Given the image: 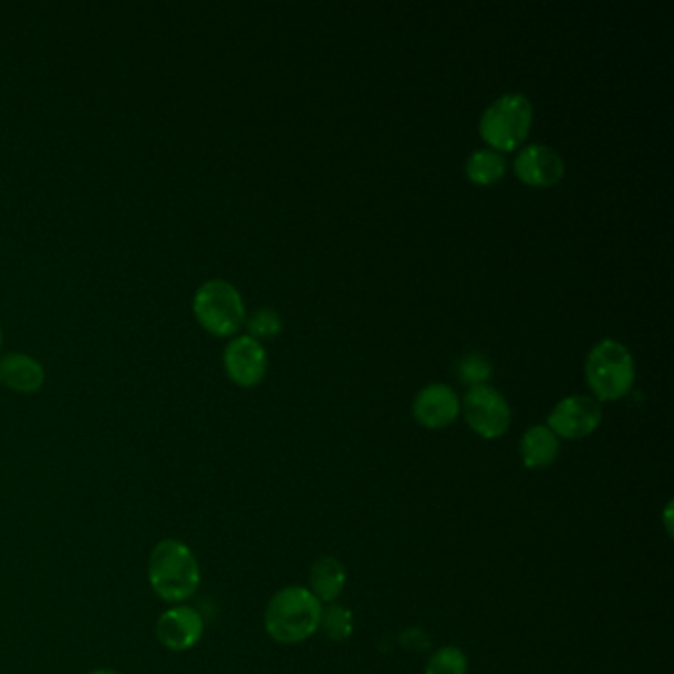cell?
<instances>
[{"label": "cell", "instance_id": "1", "mask_svg": "<svg viewBox=\"0 0 674 674\" xmlns=\"http://www.w3.org/2000/svg\"><path fill=\"white\" fill-rule=\"evenodd\" d=\"M147 576L153 591L170 605L190 600L203 582L198 558L193 548L178 538H165L153 548Z\"/></svg>", "mask_w": 674, "mask_h": 674}, {"label": "cell", "instance_id": "2", "mask_svg": "<svg viewBox=\"0 0 674 674\" xmlns=\"http://www.w3.org/2000/svg\"><path fill=\"white\" fill-rule=\"evenodd\" d=\"M323 605L311 590L289 585L279 590L266 608L263 623L269 637L281 645H297L319 631Z\"/></svg>", "mask_w": 674, "mask_h": 674}, {"label": "cell", "instance_id": "3", "mask_svg": "<svg viewBox=\"0 0 674 674\" xmlns=\"http://www.w3.org/2000/svg\"><path fill=\"white\" fill-rule=\"evenodd\" d=\"M585 380L600 402H618L635 384V362L625 344L601 341L591 349L585 362Z\"/></svg>", "mask_w": 674, "mask_h": 674}, {"label": "cell", "instance_id": "4", "mask_svg": "<svg viewBox=\"0 0 674 674\" xmlns=\"http://www.w3.org/2000/svg\"><path fill=\"white\" fill-rule=\"evenodd\" d=\"M532 127V103L522 93H507L489 105L479 123L480 137L497 153L517 151Z\"/></svg>", "mask_w": 674, "mask_h": 674}, {"label": "cell", "instance_id": "5", "mask_svg": "<svg viewBox=\"0 0 674 674\" xmlns=\"http://www.w3.org/2000/svg\"><path fill=\"white\" fill-rule=\"evenodd\" d=\"M193 307L198 323L216 336L238 333L246 321L240 291L224 279H212L198 287Z\"/></svg>", "mask_w": 674, "mask_h": 674}, {"label": "cell", "instance_id": "6", "mask_svg": "<svg viewBox=\"0 0 674 674\" xmlns=\"http://www.w3.org/2000/svg\"><path fill=\"white\" fill-rule=\"evenodd\" d=\"M463 416L483 439H497L510 427V406L505 396L490 386H477L463 400Z\"/></svg>", "mask_w": 674, "mask_h": 674}, {"label": "cell", "instance_id": "7", "mask_svg": "<svg viewBox=\"0 0 674 674\" xmlns=\"http://www.w3.org/2000/svg\"><path fill=\"white\" fill-rule=\"evenodd\" d=\"M600 402L588 396H570L562 400L548 416V429L563 439H583L601 424Z\"/></svg>", "mask_w": 674, "mask_h": 674}, {"label": "cell", "instance_id": "8", "mask_svg": "<svg viewBox=\"0 0 674 674\" xmlns=\"http://www.w3.org/2000/svg\"><path fill=\"white\" fill-rule=\"evenodd\" d=\"M204 628L200 611L185 603L173 605L157 619L158 643L173 653H185L200 643Z\"/></svg>", "mask_w": 674, "mask_h": 674}, {"label": "cell", "instance_id": "9", "mask_svg": "<svg viewBox=\"0 0 674 674\" xmlns=\"http://www.w3.org/2000/svg\"><path fill=\"white\" fill-rule=\"evenodd\" d=\"M224 366L234 384L241 388H253L266 379L268 354L256 339L238 336L224 352Z\"/></svg>", "mask_w": 674, "mask_h": 674}, {"label": "cell", "instance_id": "10", "mask_svg": "<svg viewBox=\"0 0 674 674\" xmlns=\"http://www.w3.org/2000/svg\"><path fill=\"white\" fill-rule=\"evenodd\" d=\"M515 173L525 185L550 188L562 180L566 165L554 148L530 145L518 153Z\"/></svg>", "mask_w": 674, "mask_h": 674}, {"label": "cell", "instance_id": "11", "mask_svg": "<svg viewBox=\"0 0 674 674\" xmlns=\"http://www.w3.org/2000/svg\"><path fill=\"white\" fill-rule=\"evenodd\" d=\"M462 412L459 397L447 384H429L414 400V417L427 429H445Z\"/></svg>", "mask_w": 674, "mask_h": 674}, {"label": "cell", "instance_id": "12", "mask_svg": "<svg viewBox=\"0 0 674 674\" xmlns=\"http://www.w3.org/2000/svg\"><path fill=\"white\" fill-rule=\"evenodd\" d=\"M0 380L9 388L22 392V394H32L42 388V384H44V369L37 359H32L29 354L9 352L0 361Z\"/></svg>", "mask_w": 674, "mask_h": 674}, {"label": "cell", "instance_id": "13", "mask_svg": "<svg viewBox=\"0 0 674 674\" xmlns=\"http://www.w3.org/2000/svg\"><path fill=\"white\" fill-rule=\"evenodd\" d=\"M560 442L548 425H535L520 442V457L527 469H546L558 459Z\"/></svg>", "mask_w": 674, "mask_h": 674}, {"label": "cell", "instance_id": "14", "mask_svg": "<svg viewBox=\"0 0 674 674\" xmlns=\"http://www.w3.org/2000/svg\"><path fill=\"white\" fill-rule=\"evenodd\" d=\"M311 593L319 601H334L346 583V570L334 556H323L311 568Z\"/></svg>", "mask_w": 674, "mask_h": 674}, {"label": "cell", "instance_id": "15", "mask_svg": "<svg viewBox=\"0 0 674 674\" xmlns=\"http://www.w3.org/2000/svg\"><path fill=\"white\" fill-rule=\"evenodd\" d=\"M467 178L479 186H490L499 183L500 178L507 173V160L505 157L492 151V148H480L473 153L467 167H465Z\"/></svg>", "mask_w": 674, "mask_h": 674}, {"label": "cell", "instance_id": "16", "mask_svg": "<svg viewBox=\"0 0 674 674\" xmlns=\"http://www.w3.org/2000/svg\"><path fill=\"white\" fill-rule=\"evenodd\" d=\"M457 376L463 384L471 388L487 386V382L492 376V362L483 352H469L457 362Z\"/></svg>", "mask_w": 674, "mask_h": 674}, {"label": "cell", "instance_id": "17", "mask_svg": "<svg viewBox=\"0 0 674 674\" xmlns=\"http://www.w3.org/2000/svg\"><path fill=\"white\" fill-rule=\"evenodd\" d=\"M319 629H323L324 635L334 641V643H344L351 637L354 631V621H352V611L344 605H331L321 613V623Z\"/></svg>", "mask_w": 674, "mask_h": 674}, {"label": "cell", "instance_id": "18", "mask_svg": "<svg viewBox=\"0 0 674 674\" xmlns=\"http://www.w3.org/2000/svg\"><path fill=\"white\" fill-rule=\"evenodd\" d=\"M469 661L459 646H442L429 656L425 674H467Z\"/></svg>", "mask_w": 674, "mask_h": 674}, {"label": "cell", "instance_id": "19", "mask_svg": "<svg viewBox=\"0 0 674 674\" xmlns=\"http://www.w3.org/2000/svg\"><path fill=\"white\" fill-rule=\"evenodd\" d=\"M248 329H250L251 339H256V341L258 339H273L281 333L283 321L273 309H258L248 319Z\"/></svg>", "mask_w": 674, "mask_h": 674}, {"label": "cell", "instance_id": "20", "mask_svg": "<svg viewBox=\"0 0 674 674\" xmlns=\"http://www.w3.org/2000/svg\"><path fill=\"white\" fill-rule=\"evenodd\" d=\"M87 674H121L120 671H115V668H95V671H90Z\"/></svg>", "mask_w": 674, "mask_h": 674}, {"label": "cell", "instance_id": "21", "mask_svg": "<svg viewBox=\"0 0 674 674\" xmlns=\"http://www.w3.org/2000/svg\"><path fill=\"white\" fill-rule=\"evenodd\" d=\"M0 344H2V331H0Z\"/></svg>", "mask_w": 674, "mask_h": 674}, {"label": "cell", "instance_id": "22", "mask_svg": "<svg viewBox=\"0 0 674 674\" xmlns=\"http://www.w3.org/2000/svg\"><path fill=\"white\" fill-rule=\"evenodd\" d=\"M0 382H2V380H0Z\"/></svg>", "mask_w": 674, "mask_h": 674}]
</instances>
